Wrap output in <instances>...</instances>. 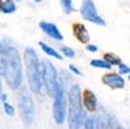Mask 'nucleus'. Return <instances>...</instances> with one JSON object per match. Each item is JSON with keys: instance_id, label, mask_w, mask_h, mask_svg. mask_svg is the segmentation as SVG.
<instances>
[{"instance_id": "f257e3e1", "label": "nucleus", "mask_w": 130, "mask_h": 129, "mask_svg": "<svg viewBox=\"0 0 130 129\" xmlns=\"http://www.w3.org/2000/svg\"><path fill=\"white\" fill-rule=\"evenodd\" d=\"M0 74L12 90H20L23 85V65L21 56L14 46L0 47Z\"/></svg>"}, {"instance_id": "f03ea898", "label": "nucleus", "mask_w": 130, "mask_h": 129, "mask_svg": "<svg viewBox=\"0 0 130 129\" xmlns=\"http://www.w3.org/2000/svg\"><path fill=\"white\" fill-rule=\"evenodd\" d=\"M67 114H68V128L80 129L85 122V112L82 106V90L79 84H71L67 94Z\"/></svg>"}, {"instance_id": "7ed1b4c3", "label": "nucleus", "mask_w": 130, "mask_h": 129, "mask_svg": "<svg viewBox=\"0 0 130 129\" xmlns=\"http://www.w3.org/2000/svg\"><path fill=\"white\" fill-rule=\"evenodd\" d=\"M24 65H26V74H27V84L30 91L38 94L41 91L42 82H41V70H39V58L33 47L24 49Z\"/></svg>"}, {"instance_id": "20e7f679", "label": "nucleus", "mask_w": 130, "mask_h": 129, "mask_svg": "<svg viewBox=\"0 0 130 129\" xmlns=\"http://www.w3.org/2000/svg\"><path fill=\"white\" fill-rule=\"evenodd\" d=\"M53 119L58 125L67 120V90L62 79L58 78V88L53 96Z\"/></svg>"}, {"instance_id": "39448f33", "label": "nucleus", "mask_w": 130, "mask_h": 129, "mask_svg": "<svg viewBox=\"0 0 130 129\" xmlns=\"http://www.w3.org/2000/svg\"><path fill=\"white\" fill-rule=\"evenodd\" d=\"M18 109H20V117L24 126H30L35 120V103L27 91V88H21L18 94Z\"/></svg>"}, {"instance_id": "423d86ee", "label": "nucleus", "mask_w": 130, "mask_h": 129, "mask_svg": "<svg viewBox=\"0 0 130 129\" xmlns=\"http://www.w3.org/2000/svg\"><path fill=\"white\" fill-rule=\"evenodd\" d=\"M39 70H41V82L45 87L47 94L53 97L56 93V88H58V78H59L56 67L52 64L50 59L45 58V59H42V62L39 65Z\"/></svg>"}, {"instance_id": "0eeeda50", "label": "nucleus", "mask_w": 130, "mask_h": 129, "mask_svg": "<svg viewBox=\"0 0 130 129\" xmlns=\"http://www.w3.org/2000/svg\"><path fill=\"white\" fill-rule=\"evenodd\" d=\"M80 15H82L83 20L91 21V23H94L97 26H106V20L97 12V8H95L94 0H82Z\"/></svg>"}, {"instance_id": "6e6552de", "label": "nucleus", "mask_w": 130, "mask_h": 129, "mask_svg": "<svg viewBox=\"0 0 130 129\" xmlns=\"http://www.w3.org/2000/svg\"><path fill=\"white\" fill-rule=\"evenodd\" d=\"M101 82H103L106 87L112 88V90H121V88L126 87L124 78L120 76L118 73H106V74H103V76H101Z\"/></svg>"}, {"instance_id": "1a4fd4ad", "label": "nucleus", "mask_w": 130, "mask_h": 129, "mask_svg": "<svg viewBox=\"0 0 130 129\" xmlns=\"http://www.w3.org/2000/svg\"><path fill=\"white\" fill-rule=\"evenodd\" d=\"M39 29L45 33L48 38H52L55 41H62L64 40V33H61L59 28L55 23H52V21H44V20L39 21Z\"/></svg>"}, {"instance_id": "9d476101", "label": "nucleus", "mask_w": 130, "mask_h": 129, "mask_svg": "<svg viewBox=\"0 0 130 129\" xmlns=\"http://www.w3.org/2000/svg\"><path fill=\"white\" fill-rule=\"evenodd\" d=\"M82 106L88 111V112H95L98 108V100L97 96L94 94L92 90H85L82 93Z\"/></svg>"}, {"instance_id": "9b49d317", "label": "nucleus", "mask_w": 130, "mask_h": 129, "mask_svg": "<svg viewBox=\"0 0 130 129\" xmlns=\"http://www.w3.org/2000/svg\"><path fill=\"white\" fill-rule=\"evenodd\" d=\"M73 35H74V38L79 43H82L85 46L89 43V32H88V29L82 23H74L73 24Z\"/></svg>"}, {"instance_id": "f8f14e48", "label": "nucleus", "mask_w": 130, "mask_h": 129, "mask_svg": "<svg viewBox=\"0 0 130 129\" xmlns=\"http://www.w3.org/2000/svg\"><path fill=\"white\" fill-rule=\"evenodd\" d=\"M95 129H113L112 128V117L106 111H101L95 117Z\"/></svg>"}, {"instance_id": "ddd939ff", "label": "nucleus", "mask_w": 130, "mask_h": 129, "mask_svg": "<svg viewBox=\"0 0 130 129\" xmlns=\"http://www.w3.org/2000/svg\"><path fill=\"white\" fill-rule=\"evenodd\" d=\"M39 47L42 49V52L47 55V56H50V58H55V59H62V55L56 50V49H53L52 46H48L47 43H44V41H39Z\"/></svg>"}, {"instance_id": "4468645a", "label": "nucleus", "mask_w": 130, "mask_h": 129, "mask_svg": "<svg viewBox=\"0 0 130 129\" xmlns=\"http://www.w3.org/2000/svg\"><path fill=\"white\" fill-rule=\"evenodd\" d=\"M101 59H104L107 64L110 65V67H113V65H120L123 61H121V58L118 56V55H115V53H112V52H106L104 55H103V58Z\"/></svg>"}, {"instance_id": "2eb2a0df", "label": "nucleus", "mask_w": 130, "mask_h": 129, "mask_svg": "<svg viewBox=\"0 0 130 129\" xmlns=\"http://www.w3.org/2000/svg\"><path fill=\"white\" fill-rule=\"evenodd\" d=\"M15 11H17L15 2H12V0H3V5H2V12L3 14H14Z\"/></svg>"}, {"instance_id": "dca6fc26", "label": "nucleus", "mask_w": 130, "mask_h": 129, "mask_svg": "<svg viewBox=\"0 0 130 129\" xmlns=\"http://www.w3.org/2000/svg\"><path fill=\"white\" fill-rule=\"evenodd\" d=\"M61 8L65 14H73L76 9H74V5H73V0H61Z\"/></svg>"}, {"instance_id": "f3484780", "label": "nucleus", "mask_w": 130, "mask_h": 129, "mask_svg": "<svg viewBox=\"0 0 130 129\" xmlns=\"http://www.w3.org/2000/svg\"><path fill=\"white\" fill-rule=\"evenodd\" d=\"M91 67H95V68H103V70H110V68H112L110 65L107 64L104 59H101V58H100V59H97V58H95V59H92V61H91Z\"/></svg>"}, {"instance_id": "a211bd4d", "label": "nucleus", "mask_w": 130, "mask_h": 129, "mask_svg": "<svg viewBox=\"0 0 130 129\" xmlns=\"http://www.w3.org/2000/svg\"><path fill=\"white\" fill-rule=\"evenodd\" d=\"M59 53L64 55L65 58H74L76 56V50L71 49V47H68V46H61V52Z\"/></svg>"}, {"instance_id": "6ab92c4d", "label": "nucleus", "mask_w": 130, "mask_h": 129, "mask_svg": "<svg viewBox=\"0 0 130 129\" xmlns=\"http://www.w3.org/2000/svg\"><path fill=\"white\" fill-rule=\"evenodd\" d=\"M83 129H95V117H88L83 122Z\"/></svg>"}, {"instance_id": "aec40b11", "label": "nucleus", "mask_w": 130, "mask_h": 129, "mask_svg": "<svg viewBox=\"0 0 130 129\" xmlns=\"http://www.w3.org/2000/svg\"><path fill=\"white\" fill-rule=\"evenodd\" d=\"M3 109H5V112L8 115H14V112H15V108L11 103H8V102H3Z\"/></svg>"}, {"instance_id": "412c9836", "label": "nucleus", "mask_w": 130, "mask_h": 129, "mask_svg": "<svg viewBox=\"0 0 130 129\" xmlns=\"http://www.w3.org/2000/svg\"><path fill=\"white\" fill-rule=\"evenodd\" d=\"M118 71H120V73H118L120 76H123V74H129L130 68H129V65L127 64H123V62H121V64L118 65Z\"/></svg>"}, {"instance_id": "4be33fe9", "label": "nucleus", "mask_w": 130, "mask_h": 129, "mask_svg": "<svg viewBox=\"0 0 130 129\" xmlns=\"http://www.w3.org/2000/svg\"><path fill=\"white\" fill-rule=\"evenodd\" d=\"M85 49H86V52H97L98 50V46H95V44H91V43H88L86 46H85Z\"/></svg>"}, {"instance_id": "5701e85b", "label": "nucleus", "mask_w": 130, "mask_h": 129, "mask_svg": "<svg viewBox=\"0 0 130 129\" xmlns=\"http://www.w3.org/2000/svg\"><path fill=\"white\" fill-rule=\"evenodd\" d=\"M68 68L71 70V73H74V74H77V76H82V71H80V70H79L74 64H70V65H68Z\"/></svg>"}, {"instance_id": "b1692460", "label": "nucleus", "mask_w": 130, "mask_h": 129, "mask_svg": "<svg viewBox=\"0 0 130 129\" xmlns=\"http://www.w3.org/2000/svg\"><path fill=\"white\" fill-rule=\"evenodd\" d=\"M0 100H2V102H6V100H8V96H6L5 93H2V94H0Z\"/></svg>"}, {"instance_id": "393cba45", "label": "nucleus", "mask_w": 130, "mask_h": 129, "mask_svg": "<svg viewBox=\"0 0 130 129\" xmlns=\"http://www.w3.org/2000/svg\"><path fill=\"white\" fill-rule=\"evenodd\" d=\"M115 129H124V128H123V126H120V125H117V126H115Z\"/></svg>"}, {"instance_id": "a878e982", "label": "nucleus", "mask_w": 130, "mask_h": 129, "mask_svg": "<svg viewBox=\"0 0 130 129\" xmlns=\"http://www.w3.org/2000/svg\"><path fill=\"white\" fill-rule=\"evenodd\" d=\"M2 5H3V0H0V12H2Z\"/></svg>"}, {"instance_id": "bb28decb", "label": "nucleus", "mask_w": 130, "mask_h": 129, "mask_svg": "<svg viewBox=\"0 0 130 129\" xmlns=\"http://www.w3.org/2000/svg\"><path fill=\"white\" fill-rule=\"evenodd\" d=\"M33 2H36V3H41V2H42V0H33Z\"/></svg>"}, {"instance_id": "cd10ccee", "label": "nucleus", "mask_w": 130, "mask_h": 129, "mask_svg": "<svg viewBox=\"0 0 130 129\" xmlns=\"http://www.w3.org/2000/svg\"><path fill=\"white\" fill-rule=\"evenodd\" d=\"M0 94H2V82H0Z\"/></svg>"}, {"instance_id": "c85d7f7f", "label": "nucleus", "mask_w": 130, "mask_h": 129, "mask_svg": "<svg viewBox=\"0 0 130 129\" xmlns=\"http://www.w3.org/2000/svg\"><path fill=\"white\" fill-rule=\"evenodd\" d=\"M0 47H2V41H0Z\"/></svg>"}, {"instance_id": "c756f323", "label": "nucleus", "mask_w": 130, "mask_h": 129, "mask_svg": "<svg viewBox=\"0 0 130 129\" xmlns=\"http://www.w3.org/2000/svg\"><path fill=\"white\" fill-rule=\"evenodd\" d=\"M12 2H18V0H12Z\"/></svg>"}]
</instances>
